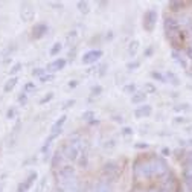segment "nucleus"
Here are the masks:
<instances>
[{"label": "nucleus", "mask_w": 192, "mask_h": 192, "mask_svg": "<svg viewBox=\"0 0 192 192\" xmlns=\"http://www.w3.org/2000/svg\"><path fill=\"white\" fill-rule=\"evenodd\" d=\"M64 156L70 158V160H75L79 156V142H70L64 147Z\"/></svg>", "instance_id": "f257e3e1"}, {"label": "nucleus", "mask_w": 192, "mask_h": 192, "mask_svg": "<svg viewBox=\"0 0 192 192\" xmlns=\"http://www.w3.org/2000/svg\"><path fill=\"white\" fill-rule=\"evenodd\" d=\"M32 89H34V84H28V85H26V90H32Z\"/></svg>", "instance_id": "393cba45"}, {"label": "nucleus", "mask_w": 192, "mask_h": 192, "mask_svg": "<svg viewBox=\"0 0 192 192\" xmlns=\"http://www.w3.org/2000/svg\"><path fill=\"white\" fill-rule=\"evenodd\" d=\"M43 72H44L43 69H37V70H34V75H41Z\"/></svg>", "instance_id": "412c9836"}, {"label": "nucleus", "mask_w": 192, "mask_h": 192, "mask_svg": "<svg viewBox=\"0 0 192 192\" xmlns=\"http://www.w3.org/2000/svg\"><path fill=\"white\" fill-rule=\"evenodd\" d=\"M46 31H47L46 24H35L32 29V35H34V38H40L43 37V34H46Z\"/></svg>", "instance_id": "0eeeda50"}, {"label": "nucleus", "mask_w": 192, "mask_h": 192, "mask_svg": "<svg viewBox=\"0 0 192 192\" xmlns=\"http://www.w3.org/2000/svg\"><path fill=\"white\" fill-rule=\"evenodd\" d=\"M57 192H64L63 189H57Z\"/></svg>", "instance_id": "cd10ccee"}, {"label": "nucleus", "mask_w": 192, "mask_h": 192, "mask_svg": "<svg viewBox=\"0 0 192 192\" xmlns=\"http://www.w3.org/2000/svg\"><path fill=\"white\" fill-rule=\"evenodd\" d=\"M52 76H49V75H46V76H41V81H49Z\"/></svg>", "instance_id": "5701e85b"}, {"label": "nucleus", "mask_w": 192, "mask_h": 192, "mask_svg": "<svg viewBox=\"0 0 192 192\" xmlns=\"http://www.w3.org/2000/svg\"><path fill=\"white\" fill-rule=\"evenodd\" d=\"M50 98H52V93H49V95H47V96H46V98H43V99H41V104H44L46 101H49V99H50Z\"/></svg>", "instance_id": "6ab92c4d"}, {"label": "nucleus", "mask_w": 192, "mask_h": 192, "mask_svg": "<svg viewBox=\"0 0 192 192\" xmlns=\"http://www.w3.org/2000/svg\"><path fill=\"white\" fill-rule=\"evenodd\" d=\"M15 82H17V78H11L9 81L6 82V85H5V91H9V90H12V89H14Z\"/></svg>", "instance_id": "9b49d317"}, {"label": "nucleus", "mask_w": 192, "mask_h": 192, "mask_svg": "<svg viewBox=\"0 0 192 192\" xmlns=\"http://www.w3.org/2000/svg\"><path fill=\"white\" fill-rule=\"evenodd\" d=\"M78 8L81 9L82 12H89V5L85 3V2H79V3H78Z\"/></svg>", "instance_id": "4468645a"}, {"label": "nucleus", "mask_w": 192, "mask_h": 192, "mask_svg": "<svg viewBox=\"0 0 192 192\" xmlns=\"http://www.w3.org/2000/svg\"><path fill=\"white\" fill-rule=\"evenodd\" d=\"M22 18L24 20V22H31L32 18H34V9L31 8V6H28V5H24L23 8H22Z\"/></svg>", "instance_id": "423d86ee"}, {"label": "nucleus", "mask_w": 192, "mask_h": 192, "mask_svg": "<svg viewBox=\"0 0 192 192\" xmlns=\"http://www.w3.org/2000/svg\"><path fill=\"white\" fill-rule=\"evenodd\" d=\"M102 55V52L101 50H91V52H89V54H85L84 55V58H82V63H85V64H90V63H95L96 59Z\"/></svg>", "instance_id": "39448f33"}, {"label": "nucleus", "mask_w": 192, "mask_h": 192, "mask_svg": "<svg viewBox=\"0 0 192 192\" xmlns=\"http://www.w3.org/2000/svg\"><path fill=\"white\" fill-rule=\"evenodd\" d=\"M93 93H96V95L101 93V87H95V89H93Z\"/></svg>", "instance_id": "b1692460"}, {"label": "nucleus", "mask_w": 192, "mask_h": 192, "mask_svg": "<svg viewBox=\"0 0 192 192\" xmlns=\"http://www.w3.org/2000/svg\"><path fill=\"white\" fill-rule=\"evenodd\" d=\"M73 175H75V169L72 166H61L58 171V177L61 178L63 182H67L70 178H73Z\"/></svg>", "instance_id": "7ed1b4c3"}, {"label": "nucleus", "mask_w": 192, "mask_h": 192, "mask_svg": "<svg viewBox=\"0 0 192 192\" xmlns=\"http://www.w3.org/2000/svg\"><path fill=\"white\" fill-rule=\"evenodd\" d=\"M93 192H111V189L107 186V184H102V183H101V184H98V186L95 188Z\"/></svg>", "instance_id": "f8f14e48"}, {"label": "nucleus", "mask_w": 192, "mask_h": 192, "mask_svg": "<svg viewBox=\"0 0 192 192\" xmlns=\"http://www.w3.org/2000/svg\"><path fill=\"white\" fill-rule=\"evenodd\" d=\"M59 49H61V44H54V47H52V50H50V54L52 55H57V52H59Z\"/></svg>", "instance_id": "2eb2a0df"}, {"label": "nucleus", "mask_w": 192, "mask_h": 192, "mask_svg": "<svg viewBox=\"0 0 192 192\" xmlns=\"http://www.w3.org/2000/svg\"><path fill=\"white\" fill-rule=\"evenodd\" d=\"M64 64H66L64 59H58V61H54L52 64H49V66H47V70H50V72L59 70V69H63V67H64Z\"/></svg>", "instance_id": "6e6552de"}, {"label": "nucleus", "mask_w": 192, "mask_h": 192, "mask_svg": "<svg viewBox=\"0 0 192 192\" xmlns=\"http://www.w3.org/2000/svg\"><path fill=\"white\" fill-rule=\"evenodd\" d=\"M64 119H66V117H64V116H63V117H61V119H59V121H58V122H57V124H55V125H54V128H52V131H55V130H57V128H58V127H59V125H61V124H63V122H64Z\"/></svg>", "instance_id": "dca6fc26"}, {"label": "nucleus", "mask_w": 192, "mask_h": 192, "mask_svg": "<svg viewBox=\"0 0 192 192\" xmlns=\"http://www.w3.org/2000/svg\"><path fill=\"white\" fill-rule=\"evenodd\" d=\"M18 99H20V102H24V101H26V96H24V95H22Z\"/></svg>", "instance_id": "a878e982"}, {"label": "nucleus", "mask_w": 192, "mask_h": 192, "mask_svg": "<svg viewBox=\"0 0 192 192\" xmlns=\"http://www.w3.org/2000/svg\"><path fill=\"white\" fill-rule=\"evenodd\" d=\"M37 178V174L34 172V174H31L28 178H26V180L23 182V183H20L18 184V188H17V192H26L28 191L29 188H31V184H32V182H34Z\"/></svg>", "instance_id": "20e7f679"}, {"label": "nucleus", "mask_w": 192, "mask_h": 192, "mask_svg": "<svg viewBox=\"0 0 192 192\" xmlns=\"http://www.w3.org/2000/svg\"><path fill=\"white\" fill-rule=\"evenodd\" d=\"M20 67H22V64H15V66H14V67H12L9 72H11V73H17V72L20 70Z\"/></svg>", "instance_id": "f3484780"}, {"label": "nucleus", "mask_w": 192, "mask_h": 192, "mask_svg": "<svg viewBox=\"0 0 192 192\" xmlns=\"http://www.w3.org/2000/svg\"><path fill=\"white\" fill-rule=\"evenodd\" d=\"M134 90V85H127L125 87V91H133Z\"/></svg>", "instance_id": "aec40b11"}, {"label": "nucleus", "mask_w": 192, "mask_h": 192, "mask_svg": "<svg viewBox=\"0 0 192 192\" xmlns=\"http://www.w3.org/2000/svg\"><path fill=\"white\" fill-rule=\"evenodd\" d=\"M143 99H145V93H137V95L133 96V102L137 104V102H142Z\"/></svg>", "instance_id": "ddd939ff"}, {"label": "nucleus", "mask_w": 192, "mask_h": 192, "mask_svg": "<svg viewBox=\"0 0 192 192\" xmlns=\"http://www.w3.org/2000/svg\"><path fill=\"white\" fill-rule=\"evenodd\" d=\"M116 172H117V168L115 163H108L105 166V174H116Z\"/></svg>", "instance_id": "9d476101"}, {"label": "nucleus", "mask_w": 192, "mask_h": 192, "mask_svg": "<svg viewBox=\"0 0 192 192\" xmlns=\"http://www.w3.org/2000/svg\"><path fill=\"white\" fill-rule=\"evenodd\" d=\"M91 116H93V113H90V111H89V113H84V119H89V117H91Z\"/></svg>", "instance_id": "4be33fe9"}, {"label": "nucleus", "mask_w": 192, "mask_h": 192, "mask_svg": "<svg viewBox=\"0 0 192 192\" xmlns=\"http://www.w3.org/2000/svg\"><path fill=\"white\" fill-rule=\"evenodd\" d=\"M149 113H151V108L148 107V105H145V107L139 108V110L136 111V116H137V117H142V116H148Z\"/></svg>", "instance_id": "1a4fd4ad"}, {"label": "nucleus", "mask_w": 192, "mask_h": 192, "mask_svg": "<svg viewBox=\"0 0 192 192\" xmlns=\"http://www.w3.org/2000/svg\"><path fill=\"white\" fill-rule=\"evenodd\" d=\"M156 18H157L156 11H148L147 14H145V17H143V28L147 31H151L154 28V24H156Z\"/></svg>", "instance_id": "f03ea898"}, {"label": "nucleus", "mask_w": 192, "mask_h": 192, "mask_svg": "<svg viewBox=\"0 0 192 192\" xmlns=\"http://www.w3.org/2000/svg\"><path fill=\"white\" fill-rule=\"evenodd\" d=\"M12 116H14V110H9L8 111V117H12Z\"/></svg>", "instance_id": "bb28decb"}, {"label": "nucleus", "mask_w": 192, "mask_h": 192, "mask_svg": "<svg viewBox=\"0 0 192 192\" xmlns=\"http://www.w3.org/2000/svg\"><path fill=\"white\" fill-rule=\"evenodd\" d=\"M136 50H137V43L133 41V44H131V47H130V54H134Z\"/></svg>", "instance_id": "a211bd4d"}]
</instances>
